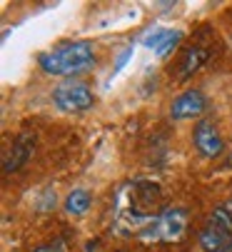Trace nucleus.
<instances>
[{
    "label": "nucleus",
    "mask_w": 232,
    "mask_h": 252,
    "mask_svg": "<svg viewBox=\"0 0 232 252\" xmlns=\"http://www.w3.org/2000/svg\"><path fill=\"white\" fill-rule=\"evenodd\" d=\"M207 97L200 90H185L180 93L172 105H170V118L172 120H192V118H200L207 113Z\"/></svg>",
    "instance_id": "6"
},
{
    "label": "nucleus",
    "mask_w": 232,
    "mask_h": 252,
    "mask_svg": "<svg viewBox=\"0 0 232 252\" xmlns=\"http://www.w3.org/2000/svg\"><path fill=\"white\" fill-rule=\"evenodd\" d=\"M192 142H195V150H198L202 158H207V160L222 155V150H225L222 135H220L217 125H215L210 118L198 120L195 130H192Z\"/></svg>",
    "instance_id": "5"
},
{
    "label": "nucleus",
    "mask_w": 232,
    "mask_h": 252,
    "mask_svg": "<svg viewBox=\"0 0 232 252\" xmlns=\"http://www.w3.org/2000/svg\"><path fill=\"white\" fill-rule=\"evenodd\" d=\"M207 60H210V48H205V45L187 48L180 55V63H177V80H187L190 75H195Z\"/></svg>",
    "instance_id": "8"
},
{
    "label": "nucleus",
    "mask_w": 232,
    "mask_h": 252,
    "mask_svg": "<svg viewBox=\"0 0 232 252\" xmlns=\"http://www.w3.org/2000/svg\"><path fill=\"white\" fill-rule=\"evenodd\" d=\"M130 55H133V48L128 45V48H125V50L118 55V63H115V70H112V73H120V70H123V65L130 60Z\"/></svg>",
    "instance_id": "11"
},
{
    "label": "nucleus",
    "mask_w": 232,
    "mask_h": 252,
    "mask_svg": "<svg viewBox=\"0 0 232 252\" xmlns=\"http://www.w3.org/2000/svg\"><path fill=\"white\" fill-rule=\"evenodd\" d=\"M90 202H93L90 192L83 190V188H77V190H72V192L67 195V200H65V212H67V215H75V218H80V215H85V212L90 210Z\"/></svg>",
    "instance_id": "10"
},
{
    "label": "nucleus",
    "mask_w": 232,
    "mask_h": 252,
    "mask_svg": "<svg viewBox=\"0 0 232 252\" xmlns=\"http://www.w3.org/2000/svg\"><path fill=\"white\" fill-rule=\"evenodd\" d=\"M33 150H35V135H33V132L18 135V140L13 142V148L8 150V155H5V160H3V172H15V170H20V167L30 160Z\"/></svg>",
    "instance_id": "7"
},
{
    "label": "nucleus",
    "mask_w": 232,
    "mask_h": 252,
    "mask_svg": "<svg viewBox=\"0 0 232 252\" xmlns=\"http://www.w3.org/2000/svg\"><path fill=\"white\" fill-rule=\"evenodd\" d=\"M163 190L150 180H130L115 192L112 230L120 237L158 242L163 215Z\"/></svg>",
    "instance_id": "1"
},
{
    "label": "nucleus",
    "mask_w": 232,
    "mask_h": 252,
    "mask_svg": "<svg viewBox=\"0 0 232 252\" xmlns=\"http://www.w3.org/2000/svg\"><path fill=\"white\" fill-rule=\"evenodd\" d=\"M37 252H67V247H65L63 240H58V242H53V245H48V247H40Z\"/></svg>",
    "instance_id": "12"
},
{
    "label": "nucleus",
    "mask_w": 232,
    "mask_h": 252,
    "mask_svg": "<svg viewBox=\"0 0 232 252\" xmlns=\"http://www.w3.org/2000/svg\"><path fill=\"white\" fill-rule=\"evenodd\" d=\"M202 252H232V200L220 202L200 230Z\"/></svg>",
    "instance_id": "3"
},
{
    "label": "nucleus",
    "mask_w": 232,
    "mask_h": 252,
    "mask_svg": "<svg viewBox=\"0 0 232 252\" xmlns=\"http://www.w3.org/2000/svg\"><path fill=\"white\" fill-rule=\"evenodd\" d=\"M37 65L48 75H63V78L80 75L85 70L95 67V48L88 40H67L48 53H40Z\"/></svg>",
    "instance_id": "2"
},
{
    "label": "nucleus",
    "mask_w": 232,
    "mask_h": 252,
    "mask_svg": "<svg viewBox=\"0 0 232 252\" xmlns=\"http://www.w3.org/2000/svg\"><path fill=\"white\" fill-rule=\"evenodd\" d=\"M53 102L63 113H85L95 105V95L85 83L67 80L53 90Z\"/></svg>",
    "instance_id": "4"
},
{
    "label": "nucleus",
    "mask_w": 232,
    "mask_h": 252,
    "mask_svg": "<svg viewBox=\"0 0 232 252\" xmlns=\"http://www.w3.org/2000/svg\"><path fill=\"white\" fill-rule=\"evenodd\" d=\"M180 40H182V32H180V30H167V28H163V30H155L152 35H147L142 43H145V48H150L158 58H167V55L177 48Z\"/></svg>",
    "instance_id": "9"
}]
</instances>
